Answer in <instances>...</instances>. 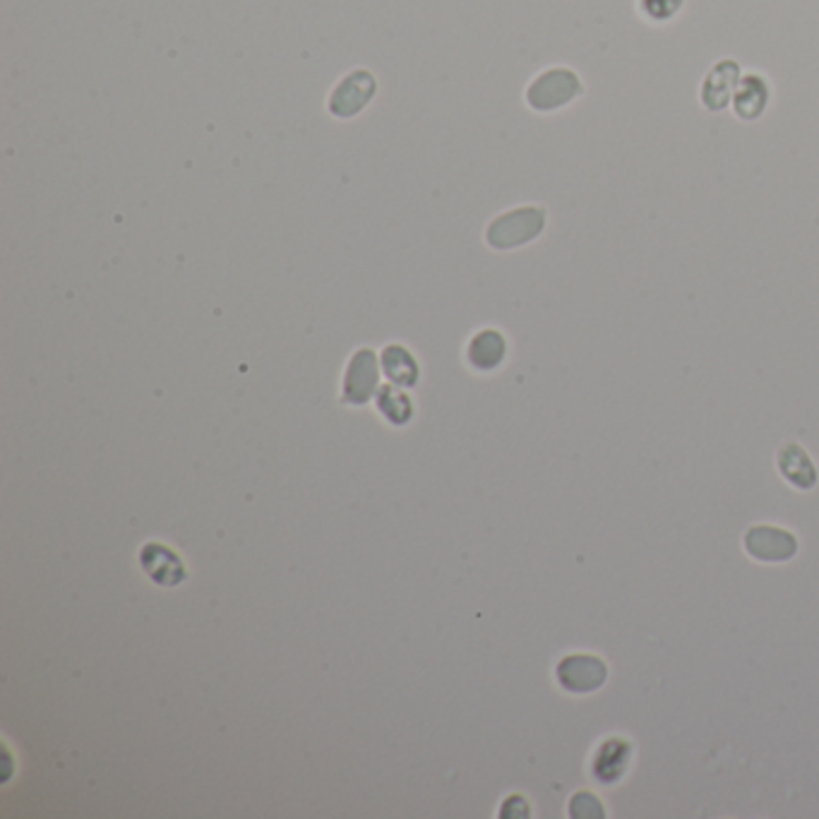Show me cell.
<instances>
[{"mask_svg":"<svg viewBox=\"0 0 819 819\" xmlns=\"http://www.w3.org/2000/svg\"><path fill=\"white\" fill-rule=\"evenodd\" d=\"M502 356H505V339L493 330H488V332L476 337L471 349H469L471 363L476 368H483V370L496 368L502 361Z\"/></svg>","mask_w":819,"mask_h":819,"instance_id":"8fae6325","label":"cell"},{"mask_svg":"<svg viewBox=\"0 0 819 819\" xmlns=\"http://www.w3.org/2000/svg\"><path fill=\"white\" fill-rule=\"evenodd\" d=\"M384 370H387V376H390L399 384H411L416 380V366L411 361V356L399 347L387 349Z\"/></svg>","mask_w":819,"mask_h":819,"instance_id":"7c38bea8","label":"cell"},{"mask_svg":"<svg viewBox=\"0 0 819 819\" xmlns=\"http://www.w3.org/2000/svg\"><path fill=\"white\" fill-rule=\"evenodd\" d=\"M579 94H585V84L570 68H550L527 89L529 107L536 111H556L568 107Z\"/></svg>","mask_w":819,"mask_h":819,"instance_id":"6da1fadb","label":"cell"},{"mask_svg":"<svg viewBox=\"0 0 819 819\" xmlns=\"http://www.w3.org/2000/svg\"><path fill=\"white\" fill-rule=\"evenodd\" d=\"M370 94H372V78L368 72H356L349 80L341 82V87L337 89V94L332 99V109L339 116H349L353 111H359L370 99Z\"/></svg>","mask_w":819,"mask_h":819,"instance_id":"9c48e42d","label":"cell"},{"mask_svg":"<svg viewBox=\"0 0 819 819\" xmlns=\"http://www.w3.org/2000/svg\"><path fill=\"white\" fill-rule=\"evenodd\" d=\"M685 0H639V12L649 22H668L682 10Z\"/></svg>","mask_w":819,"mask_h":819,"instance_id":"4fadbf2b","label":"cell"},{"mask_svg":"<svg viewBox=\"0 0 819 819\" xmlns=\"http://www.w3.org/2000/svg\"><path fill=\"white\" fill-rule=\"evenodd\" d=\"M380 409L382 413L390 416V419L394 423H404L409 419V399L404 394H399L397 390H392V387H384L382 394H380Z\"/></svg>","mask_w":819,"mask_h":819,"instance_id":"5bb4252c","label":"cell"},{"mask_svg":"<svg viewBox=\"0 0 819 819\" xmlns=\"http://www.w3.org/2000/svg\"><path fill=\"white\" fill-rule=\"evenodd\" d=\"M745 548L757 560L781 562L791 560L798 550V543L791 533L771 527H755L745 533Z\"/></svg>","mask_w":819,"mask_h":819,"instance_id":"3957f363","label":"cell"},{"mask_svg":"<svg viewBox=\"0 0 819 819\" xmlns=\"http://www.w3.org/2000/svg\"><path fill=\"white\" fill-rule=\"evenodd\" d=\"M608 676V668L603 661L593 657H570L558 666V680L565 690L585 695L596 688H601Z\"/></svg>","mask_w":819,"mask_h":819,"instance_id":"5b68a950","label":"cell"},{"mask_svg":"<svg viewBox=\"0 0 819 819\" xmlns=\"http://www.w3.org/2000/svg\"><path fill=\"white\" fill-rule=\"evenodd\" d=\"M376 380H378L376 359H372L370 351H361L349 368L347 399L353 401V404H361V401H366L372 394V390H376Z\"/></svg>","mask_w":819,"mask_h":819,"instance_id":"52a82bcc","label":"cell"},{"mask_svg":"<svg viewBox=\"0 0 819 819\" xmlns=\"http://www.w3.org/2000/svg\"><path fill=\"white\" fill-rule=\"evenodd\" d=\"M628 755H630L628 745H622L618 740L603 745L599 757H596V765H593L596 779H599V781H616L620 773L625 771V767H628Z\"/></svg>","mask_w":819,"mask_h":819,"instance_id":"30bf717a","label":"cell"},{"mask_svg":"<svg viewBox=\"0 0 819 819\" xmlns=\"http://www.w3.org/2000/svg\"><path fill=\"white\" fill-rule=\"evenodd\" d=\"M769 103V84L762 74L750 72L740 78V84L733 94V111L742 121H755L765 113Z\"/></svg>","mask_w":819,"mask_h":819,"instance_id":"8992f818","label":"cell"},{"mask_svg":"<svg viewBox=\"0 0 819 819\" xmlns=\"http://www.w3.org/2000/svg\"><path fill=\"white\" fill-rule=\"evenodd\" d=\"M546 227V212L541 207H521V210L502 214L488 229V243L493 248H515L533 241Z\"/></svg>","mask_w":819,"mask_h":819,"instance_id":"7a4b0ae2","label":"cell"},{"mask_svg":"<svg viewBox=\"0 0 819 819\" xmlns=\"http://www.w3.org/2000/svg\"><path fill=\"white\" fill-rule=\"evenodd\" d=\"M779 469H781V473L786 476V479L798 488H812L815 481H817V471L812 467L810 457L796 442H788V445L781 447Z\"/></svg>","mask_w":819,"mask_h":819,"instance_id":"ba28073f","label":"cell"},{"mask_svg":"<svg viewBox=\"0 0 819 819\" xmlns=\"http://www.w3.org/2000/svg\"><path fill=\"white\" fill-rule=\"evenodd\" d=\"M740 84V66L733 58H723L713 66L702 82V103L709 111H723Z\"/></svg>","mask_w":819,"mask_h":819,"instance_id":"277c9868","label":"cell"}]
</instances>
